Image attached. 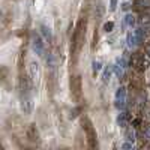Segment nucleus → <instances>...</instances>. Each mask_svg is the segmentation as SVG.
<instances>
[{
  "instance_id": "f257e3e1",
  "label": "nucleus",
  "mask_w": 150,
  "mask_h": 150,
  "mask_svg": "<svg viewBox=\"0 0 150 150\" xmlns=\"http://www.w3.org/2000/svg\"><path fill=\"white\" fill-rule=\"evenodd\" d=\"M83 126L86 131V137H87V143H89L90 149H96V132L93 129V125L89 119H84L83 120Z\"/></svg>"
},
{
  "instance_id": "f03ea898",
  "label": "nucleus",
  "mask_w": 150,
  "mask_h": 150,
  "mask_svg": "<svg viewBox=\"0 0 150 150\" xmlns=\"http://www.w3.org/2000/svg\"><path fill=\"white\" fill-rule=\"evenodd\" d=\"M32 45H33V50L38 56H44V42L41 41V38L35 35L33 39H32Z\"/></svg>"
},
{
  "instance_id": "7ed1b4c3",
  "label": "nucleus",
  "mask_w": 150,
  "mask_h": 150,
  "mask_svg": "<svg viewBox=\"0 0 150 150\" xmlns=\"http://www.w3.org/2000/svg\"><path fill=\"white\" fill-rule=\"evenodd\" d=\"M71 87H72V95L75 98H80V95H81V80H80V77H75V80H72Z\"/></svg>"
},
{
  "instance_id": "20e7f679",
  "label": "nucleus",
  "mask_w": 150,
  "mask_h": 150,
  "mask_svg": "<svg viewBox=\"0 0 150 150\" xmlns=\"http://www.w3.org/2000/svg\"><path fill=\"white\" fill-rule=\"evenodd\" d=\"M30 77H32V81L36 83L39 80V65L36 62H32L30 63Z\"/></svg>"
},
{
  "instance_id": "39448f33",
  "label": "nucleus",
  "mask_w": 150,
  "mask_h": 150,
  "mask_svg": "<svg viewBox=\"0 0 150 150\" xmlns=\"http://www.w3.org/2000/svg\"><path fill=\"white\" fill-rule=\"evenodd\" d=\"M20 86H21V92H23V95H24V96H27L29 89H30L29 78H27V77H21V80H20Z\"/></svg>"
},
{
  "instance_id": "423d86ee",
  "label": "nucleus",
  "mask_w": 150,
  "mask_h": 150,
  "mask_svg": "<svg viewBox=\"0 0 150 150\" xmlns=\"http://www.w3.org/2000/svg\"><path fill=\"white\" fill-rule=\"evenodd\" d=\"M27 137H29V140H32V141H36V140H38V131H36V128H35V125H32V126L29 128Z\"/></svg>"
},
{
  "instance_id": "0eeeda50",
  "label": "nucleus",
  "mask_w": 150,
  "mask_h": 150,
  "mask_svg": "<svg viewBox=\"0 0 150 150\" xmlns=\"http://www.w3.org/2000/svg\"><path fill=\"white\" fill-rule=\"evenodd\" d=\"M21 108H23V111L26 112V114H29V112H30V101H29V98H27V96H24V98H23Z\"/></svg>"
},
{
  "instance_id": "6e6552de",
  "label": "nucleus",
  "mask_w": 150,
  "mask_h": 150,
  "mask_svg": "<svg viewBox=\"0 0 150 150\" xmlns=\"http://www.w3.org/2000/svg\"><path fill=\"white\" fill-rule=\"evenodd\" d=\"M41 30H42V35L45 36V39L50 42V41H51V32H50V29L47 27V26H42L41 27Z\"/></svg>"
},
{
  "instance_id": "1a4fd4ad",
  "label": "nucleus",
  "mask_w": 150,
  "mask_h": 150,
  "mask_svg": "<svg viewBox=\"0 0 150 150\" xmlns=\"http://www.w3.org/2000/svg\"><path fill=\"white\" fill-rule=\"evenodd\" d=\"M112 27H114V24H112V23L105 24V30H107V32H111V29H112Z\"/></svg>"
},
{
  "instance_id": "9d476101",
  "label": "nucleus",
  "mask_w": 150,
  "mask_h": 150,
  "mask_svg": "<svg viewBox=\"0 0 150 150\" xmlns=\"http://www.w3.org/2000/svg\"><path fill=\"white\" fill-rule=\"evenodd\" d=\"M126 18H128V20H126V21H128V24H129V26H132L134 21H135V20H134V17H132V15H128Z\"/></svg>"
},
{
  "instance_id": "9b49d317",
  "label": "nucleus",
  "mask_w": 150,
  "mask_h": 150,
  "mask_svg": "<svg viewBox=\"0 0 150 150\" xmlns=\"http://www.w3.org/2000/svg\"><path fill=\"white\" fill-rule=\"evenodd\" d=\"M116 5H117V0H111V9H116Z\"/></svg>"
},
{
  "instance_id": "f8f14e48",
  "label": "nucleus",
  "mask_w": 150,
  "mask_h": 150,
  "mask_svg": "<svg viewBox=\"0 0 150 150\" xmlns=\"http://www.w3.org/2000/svg\"><path fill=\"white\" fill-rule=\"evenodd\" d=\"M93 66H95V71H99V69H101V63H96V62H95Z\"/></svg>"
},
{
  "instance_id": "ddd939ff",
  "label": "nucleus",
  "mask_w": 150,
  "mask_h": 150,
  "mask_svg": "<svg viewBox=\"0 0 150 150\" xmlns=\"http://www.w3.org/2000/svg\"><path fill=\"white\" fill-rule=\"evenodd\" d=\"M128 140L134 141V132H129V134H128Z\"/></svg>"
},
{
  "instance_id": "4468645a",
  "label": "nucleus",
  "mask_w": 150,
  "mask_h": 150,
  "mask_svg": "<svg viewBox=\"0 0 150 150\" xmlns=\"http://www.w3.org/2000/svg\"><path fill=\"white\" fill-rule=\"evenodd\" d=\"M132 147V144H123L122 146V149H131Z\"/></svg>"
},
{
  "instance_id": "2eb2a0df",
  "label": "nucleus",
  "mask_w": 150,
  "mask_h": 150,
  "mask_svg": "<svg viewBox=\"0 0 150 150\" xmlns=\"http://www.w3.org/2000/svg\"><path fill=\"white\" fill-rule=\"evenodd\" d=\"M147 135H149V137H150V128H149V129H147Z\"/></svg>"
}]
</instances>
